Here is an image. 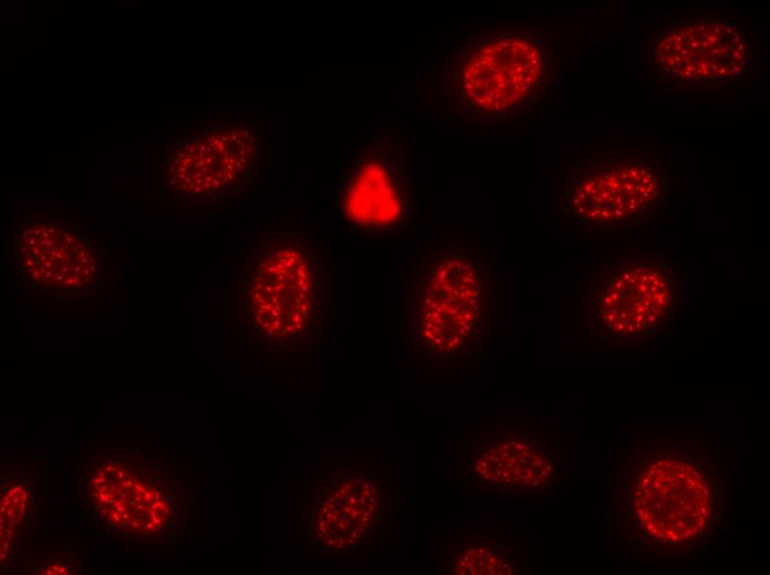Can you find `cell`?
<instances>
[{
  "label": "cell",
  "mask_w": 770,
  "mask_h": 575,
  "mask_svg": "<svg viewBox=\"0 0 770 575\" xmlns=\"http://www.w3.org/2000/svg\"><path fill=\"white\" fill-rule=\"evenodd\" d=\"M486 288V270L475 252L458 243L423 252L408 303L423 348L447 358L467 349L483 322Z\"/></svg>",
  "instance_id": "6da1fadb"
},
{
  "label": "cell",
  "mask_w": 770,
  "mask_h": 575,
  "mask_svg": "<svg viewBox=\"0 0 770 575\" xmlns=\"http://www.w3.org/2000/svg\"><path fill=\"white\" fill-rule=\"evenodd\" d=\"M243 297L247 316L259 336L281 343L303 338L321 312L318 251L288 236L263 243L248 261Z\"/></svg>",
  "instance_id": "7a4b0ae2"
},
{
  "label": "cell",
  "mask_w": 770,
  "mask_h": 575,
  "mask_svg": "<svg viewBox=\"0 0 770 575\" xmlns=\"http://www.w3.org/2000/svg\"><path fill=\"white\" fill-rule=\"evenodd\" d=\"M552 51L523 32H495L464 49L454 83L459 105L485 121L507 118L543 91Z\"/></svg>",
  "instance_id": "3957f363"
},
{
  "label": "cell",
  "mask_w": 770,
  "mask_h": 575,
  "mask_svg": "<svg viewBox=\"0 0 770 575\" xmlns=\"http://www.w3.org/2000/svg\"><path fill=\"white\" fill-rule=\"evenodd\" d=\"M412 169L405 149L381 139L352 153L336 186L341 226L362 237L400 230L409 218Z\"/></svg>",
  "instance_id": "277c9868"
},
{
  "label": "cell",
  "mask_w": 770,
  "mask_h": 575,
  "mask_svg": "<svg viewBox=\"0 0 770 575\" xmlns=\"http://www.w3.org/2000/svg\"><path fill=\"white\" fill-rule=\"evenodd\" d=\"M258 133L246 123H221L179 143L166 160L168 190L190 201L218 200L242 190L258 172Z\"/></svg>",
  "instance_id": "5b68a950"
},
{
  "label": "cell",
  "mask_w": 770,
  "mask_h": 575,
  "mask_svg": "<svg viewBox=\"0 0 770 575\" xmlns=\"http://www.w3.org/2000/svg\"><path fill=\"white\" fill-rule=\"evenodd\" d=\"M637 525L651 540L665 545L701 536L712 514V490L697 464L662 457L639 473L633 493Z\"/></svg>",
  "instance_id": "8992f818"
},
{
  "label": "cell",
  "mask_w": 770,
  "mask_h": 575,
  "mask_svg": "<svg viewBox=\"0 0 770 575\" xmlns=\"http://www.w3.org/2000/svg\"><path fill=\"white\" fill-rule=\"evenodd\" d=\"M655 63L686 85H720L741 80L749 49L740 25L724 18H688L659 25L652 44Z\"/></svg>",
  "instance_id": "52a82bcc"
},
{
  "label": "cell",
  "mask_w": 770,
  "mask_h": 575,
  "mask_svg": "<svg viewBox=\"0 0 770 575\" xmlns=\"http://www.w3.org/2000/svg\"><path fill=\"white\" fill-rule=\"evenodd\" d=\"M662 180L659 166L647 158L593 156L570 178L566 207L589 224L607 226L648 210Z\"/></svg>",
  "instance_id": "ba28073f"
},
{
  "label": "cell",
  "mask_w": 770,
  "mask_h": 575,
  "mask_svg": "<svg viewBox=\"0 0 770 575\" xmlns=\"http://www.w3.org/2000/svg\"><path fill=\"white\" fill-rule=\"evenodd\" d=\"M14 247L25 280L41 293L79 292L98 278L93 244L61 218L24 217L15 228Z\"/></svg>",
  "instance_id": "9c48e42d"
},
{
  "label": "cell",
  "mask_w": 770,
  "mask_h": 575,
  "mask_svg": "<svg viewBox=\"0 0 770 575\" xmlns=\"http://www.w3.org/2000/svg\"><path fill=\"white\" fill-rule=\"evenodd\" d=\"M89 492L94 509L112 527L146 535L168 523L170 506L164 493L146 475L123 464L96 469Z\"/></svg>",
  "instance_id": "30bf717a"
},
{
  "label": "cell",
  "mask_w": 770,
  "mask_h": 575,
  "mask_svg": "<svg viewBox=\"0 0 770 575\" xmlns=\"http://www.w3.org/2000/svg\"><path fill=\"white\" fill-rule=\"evenodd\" d=\"M378 508V490L370 477L330 482L322 491L313 520L318 544L335 552L354 551L368 536Z\"/></svg>",
  "instance_id": "8fae6325"
},
{
  "label": "cell",
  "mask_w": 770,
  "mask_h": 575,
  "mask_svg": "<svg viewBox=\"0 0 770 575\" xmlns=\"http://www.w3.org/2000/svg\"><path fill=\"white\" fill-rule=\"evenodd\" d=\"M555 474L549 451L522 433L486 438L469 461L474 482L499 489H540Z\"/></svg>",
  "instance_id": "7c38bea8"
},
{
  "label": "cell",
  "mask_w": 770,
  "mask_h": 575,
  "mask_svg": "<svg viewBox=\"0 0 770 575\" xmlns=\"http://www.w3.org/2000/svg\"><path fill=\"white\" fill-rule=\"evenodd\" d=\"M450 569L458 575H509L517 573L514 556L498 543L472 544L455 553Z\"/></svg>",
  "instance_id": "4fadbf2b"
},
{
  "label": "cell",
  "mask_w": 770,
  "mask_h": 575,
  "mask_svg": "<svg viewBox=\"0 0 770 575\" xmlns=\"http://www.w3.org/2000/svg\"><path fill=\"white\" fill-rule=\"evenodd\" d=\"M29 493L20 483L11 484L1 495V561L9 554L27 510Z\"/></svg>",
  "instance_id": "5bb4252c"
},
{
  "label": "cell",
  "mask_w": 770,
  "mask_h": 575,
  "mask_svg": "<svg viewBox=\"0 0 770 575\" xmlns=\"http://www.w3.org/2000/svg\"><path fill=\"white\" fill-rule=\"evenodd\" d=\"M40 569V568H39ZM39 572L43 574H70V569L62 565H55L51 564L50 566H45L44 568H41Z\"/></svg>",
  "instance_id": "9a60e30c"
},
{
  "label": "cell",
  "mask_w": 770,
  "mask_h": 575,
  "mask_svg": "<svg viewBox=\"0 0 770 575\" xmlns=\"http://www.w3.org/2000/svg\"><path fill=\"white\" fill-rule=\"evenodd\" d=\"M638 289H639V291H642L643 293H644V292H647V288H646L645 285H643V284H639V282H638Z\"/></svg>",
  "instance_id": "2e32d148"
},
{
  "label": "cell",
  "mask_w": 770,
  "mask_h": 575,
  "mask_svg": "<svg viewBox=\"0 0 770 575\" xmlns=\"http://www.w3.org/2000/svg\"><path fill=\"white\" fill-rule=\"evenodd\" d=\"M621 278H624V280H629L631 275L628 273H624L621 275Z\"/></svg>",
  "instance_id": "e0dca14e"
},
{
  "label": "cell",
  "mask_w": 770,
  "mask_h": 575,
  "mask_svg": "<svg viewBox=\"0 0 770 575\" xmlns=\"http://www.w3.org/2000/svg\"><path fill=\"white\" fill-rule=\"evenodd\" d=\"M648 280V276L646 274H643L641 276V281L646 282Z\"/></svg>",
  "instance_id": "ac0fdd59"
},
{
  "label": "cell",
  "mask_w": 770,
  "mask_h": 575,
  "mask_svg": "<svg viewBox=\"0 0 770 575\" xmlns=\"http://www.w3.org/2000/svg\"><path fill=\"white\" fill-rule=\"evenodd\" d=\"M652 284H653V286H658V284H659V280H658V279H655V280L653 281V283H652Z\"/></svg>",
  "instance_id": "d6986e66"
},
{
  "label": "cell",
  "mask_w": 770,
  "mask_h": 575,
  "mask_svg": "<svg viewBox=\"0 0 770 575\" xmlns=\"http://www.w3.org/2000/svg\"><path fill=\"white\" fill-rule=\"evenodd\" d=\"M655 279H656V276H655L654 274H653V275H648V280H649V281H654Z\"/></svg>",
  "instance_id": "ffe728a7"
}]
</instances>
